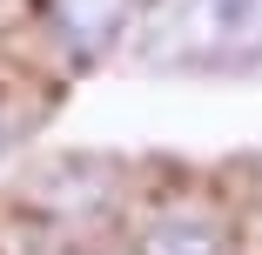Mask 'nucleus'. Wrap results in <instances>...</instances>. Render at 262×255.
I'll return each mask as SVG.
<instances>
[{
    "label": "nucleus",
    "instance_id": "nucleus-1",
    "mask_svg": "<svg viewBox=\"0 0 262 255\" xmlns=\"http://www.w3.org/2000/svg\"><path fill=\"white\" fill-rule=\"evenodd\" d=\"M135 54L168 74L262 67V0H135Z\"/></svg>",
    "mask_w": 262,
    "mask_h": 255
},
{
    "label": "nucleus",
    "instance_id": "nucleus-2",
    "mask_svg": "<svg viewBox=\"0 0 262 255\" xmlns=\"http://www.w3.org/2000/svg\"><path fill=\"white\" fill-rule=\"evenodd\" d=\"M40 20L61 34V47L74 61H94L128 34L135 20V0H40Z\"/></svg>",
    "mask_w": 262,
    "mask_h": 255
},
{
    "label": "nucleus",
    "instance_id": "nucleus-3",
    "mask_svg": "<svg viewBox=\"0 0 262 255\" xmlns=\"http://www.w3.org/2000/svg\"><path fill=\"white\" fill-rule=\"evenodd\" d=\"M135 255H229V235L202 208H162L135 235Z\"/></svg>",
    "mask_w": 262,
    "mask_h": 255
},
{
    "label": "nucleus",
    "instance_id": "nucleus-4",
    "mask_svg": "<svg viewBox=\"0 0 262 255\" xmlns=\"http://www.w3.org/2000/svg\"><path fill=\"white\" fill-rule=\"evenodd\" d=\"M7 148H14V108L0 101V155H7Z\"/></svg>",
    "mask_w": 262,
    "mask_h": 255
}]
</instances>
